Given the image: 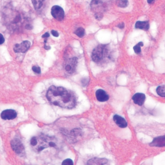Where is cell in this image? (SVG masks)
I'll return each instance as SVG.
<instances>
[{"mask_svg":"<svg viewBox=\"0 0 165 165\" xmlns=\"http://www.w3.org/2000/svg\"><path fill=\"white\" fill-rule=\"evenodd\" d=\"M51 33L52 35L54 37H58L59 36L58 32L56 31H54V30H52L51 31Z\"/></svg>","mask_w":165,"mask_h":165,"instance_id":"cell-25","label":"cell"},{"mask_svg":"<svg viewBox=\"0 0 165 165\" xmlns=\"http://www.w3.org/2000/svg\"><path fill=\"white\" fill-rule=\"evenodd\" d=\"M116 3L118 7L124 8L128 6L129 2L128 0H117Z\"/></svg>","mask_w":165,"mask_h":165,"instance_id":"cell-17","label":"cell"},{"mask_svg":"<svg viewBox=\"0 0 165 165\" xmlns=\"http://www.w3.org/2000/svg\"><path fill=\"white\" fill-rule=\"evenodd\" d=\"M96 96L97 101L101 102L107 101L109 98L107 93L101 89L97 90L96 93Z\"/></svg>","mask_w":165,"mask_h":165,"instance_id":"cell-11","label":"cell"},{"mask_svg":"<svg viewBox=\"0 0 165 165\" xmlns=\"http://www.w3.org/2000/svg\"><path fill=\"white\" fill-rule=\"evenodd\" d=\"M149 145L151 147H165V135L163 136L155 138Z\"/></svg>","mask_w":165,"mask_h":165,"instance_id":"cell-10","label":"cell"},{"mask_svg":"<svg viewBox=\"0 0 165 165\" xmlns=\"http://www.w3.org/2000/svg\"><path fill=\"white\" fill-rule=\"evenodd\" d=\"M47 40L46 39H45L44 41V43H47Z\"/></svg>","mask_w":165,"mask_h":165,"instance_id":"cell-33","label":"cell"},{"mask_svg":"<svg viewBox=\"0 0 165 165\" xmlns=\"http://www.w3.org/2000/svg\"><path fill=\"white\" fill-rule=\"evenodd\" d=\"M5 42V39L3 35L1 34L0 35V44L2 45Z\"/></svg>","mask_w":165,"mask_h":165,"instance_id":"cell-26","label":"cell"},{"mask_svg":"<svg viewBox=\"0 0 165 165\" xmlns=\"http://www.w3.org/2000/svg\"><path fill=\"white\" fill-rule=\"evenodd\" d=\"M155 0H147V2L149 4H152Z\"/></svg>","mask_w":165,"mask_h":165,"instance_id":"cell-32","label":"cell"},{"mask_svg":"<svg viewBox=\"0 0 165 165\" xmlns=\"http://www.w3.org/2000/svg\"><path fill=\"white\" fill-rule=\"evenodd\" d=\"M38 144V139L36 137H32L31 140V144L33 147L37 146Z\"/></svg>","mask_w":165,"mask_h":165,"instance_id":"cell-22","label":"cell"},{"mask_svg":"<svg viewBox=\"0 0 165 165\" xmlns=\"http://www.w3.org/2000/svg\"><path fill=\"white\" fill-rule=\"evenodd\" d=\"M11 145L13 151L19 155H22L25 151L24 148L21 141L19 139H15L12 141Z\"/></svg>","mask_w":165,"mask_h":165,"instance_id":"cell-5","label":"cell"},{"mask_svg":"<svg viewBox=\"0 0 165 165\" xmlns=\"http://www.w3.org/2000/svg\"><path fill=\"white\" fill-rule=\"evenodd\" d=\"M114 121L117 126L121 128H125L127 126V123L124 118L117 114L115 115L113 117Z\"/></svg>","mask_w":165,"mask_h":165,"instance_id":"cell-12","label":"cell"},{"mask_svg":"<svg viewBox=\"0 0 165 165\" xmlns=\"http://www.w3.org/2000/svg\"><path fill=\"white\" fill-rule=\"evenodd\" d=\"M46 97L50 103L64 108L72 109L77 103L74 94L61 87L51 86L48 90Z\"/></svg>","mask_w":165,"mask_h":165,"instance_id":"cell-1","label":"cell"},{"mask_svg":"<svg viewBox=\"0 0 165 165\" xmlns=\"http://www.w3.org/2000/svg\"><path fill=\"white\" fill-rule=\"evenodd\" d=\"M108 51L107 45H99L93 50L92 54L93 61L96 63L101 61L104 58L107 56Z\"/></svg>","mask_w":165,"mask_h":165,"instance_id":"cell-2","label":"cell"},{"mask_svg":"<svg viewBox=\"0 0 165 165\" xmlns=\"http://www.w3.org/2000/svg\"><path fill=\"white\" fill-rule=\"evenodd\" d=\"M50 36V34L48 32H46L42 36V38H48Z\"/></svg>","mask_w":165,"mask_h":165,"instance_id":"cell-28","label":"cell"},{"mask_svg":"<svg viewBox=\"0 0 165 165\" xmlns=\"http://www.w3.org/2000/svg\"><path fill=\"white\" fill-rule=\"evenodd\" d=\"M17 116L16 112L13 109L5 110L1 114L2 118L5 120L14 119L17 117Z\"/></svg>","mask_w":165,"mask_h":165,"instance_id":"cell-7","label":"cell"},{"mask_svg":"<svg viewBox=\"0 0 165 165\" xmlns=\"http://www.w3.org/2000/svg\"><path fill=\"white\" fill-rule=\"evenodd\" d=\"M25 28L28 30H31L32 29L33 27L31 25L28 24L26 26Z\"/></svg>","mask_w":165,"mask_h":165,"instance_id":"cell-30","label":"cell"},{"mask_svg":"<svg viewBox=\"0 0 165 165\" xmlns=\"http://www.w3.org/2000/svg\"><path fill=\"white\" fill-rule=\"evenodd\" d=\"M32 69L33 71L35 73H37L38 74L41 73V69L39 67L34 66L33 67Z\"/></svg>","mask_w":165,"mask_h":165,"instance_id":"cell-23","label":"cell"},{"mask_svg":"<svg viewBox=\"0 0 165 165\" xmlns=\"http://www.w3.org/2000/svg\"><path fill=\"white\" fill-rule=\"evenodd\" d=\"M144 46V44L142 42H139L135 46L133 49L136 54H138L141 52V47Z\"/></svg>","mask_w":165,"mask_h":165,"instance_id":"cell-18","label":"cell"},{"mask_svg":"<svg viewBox=\"0 0 165 165\" xmlns=\"http://www.w3.org/2000/svg\"><path fill=\"white\" fill-rule=\"evenodd\" d=\"M31 45L29 41H24L21 44L15 45L13 47L14 51L16 53H25L28 51Z\"/></svg>","mask_w":165,"mask_h":165,"instance_id":"cell-6","label":"cell"},{"mask_svg":"<svg viewBox=\"0 0 165 165\" xmlns=\"http://www.w3.org/2000/svg\"><path fill=\"white\" fill-rule=\"evenodd\" d=\"M44 48L46 50H48L51 48V47L49 46H47L46 45H45L44 46Z\"/></svg>","mask_w":165,"mask_h":165,"instance_id":"cell-31","label":"cell"},{"mask_svg":"<svg viewBox=\"0 0 165 165\" xmlns=\"http://www.w3.org/2000/svg\"><path fill=\"white\" fill-rule=\"evenodd\" d=\"M111 0H92L91 3L93 11L97 13H101L105 11L108 7Z\"/></svg>","mask_w":165,"mask_h":165,"instance_id":"cell-3","label":"cell"},{"mask_svg":"<svg viewBox=\"0 0 165 165\" xmlns=\"http://www.w3.org/2000/svg\"><path fill=\"white\" fill-rule=\"evenodd\" d=\"M45 0H32V2L35 9L38 10L41 8Z\"/></svg>","mask_w":165,"mask_h":165,"instance_id":"cell-15","label":"cell"},{"mask_svg":"<svg viewBox=\"0 0 165 165\" xmlns=\"http://www.w3.org/2000/svg\"><path fill=\"white\" fill-rule=\"evenodd\" d=\"M78 63V59L74 57L70 59L65 67L66 71L68 73L71 74L74 72Z\"/></svg>","mask_w":165,"mask_h":165,"instance_id":"cell-8","label":"cell"},{"mask_svg":"<svg viewBox=\"0 0 165 165\" xmlns=\"http://www.w3.org/2000/svg\"><path fill=\"white\" fill-rule=\"evenodd\" d=\"M75 34L78 37L82 38L84 35V30L83 28L80 27L77 29L75 32Z\"/></svg>","mask_w":165,"mask_h":165,"instance_id":"cell-19","label":"cell"},{"mask_svg":"<svg viewBox=\"0 0 165 165\" xmlns=\"http://www.w3.org/2000/svg\"><path fill=\"white\" fill-rule=\"evenodd\" d=\"M62 165H73L74 164L73 161L70 159H67L64 160L62 162Z\"/></svg>","mask_w":165,"mask_h":165,"instance_id":"cell-21","label":"cell"},{"mask_svg":"<svg viewBox=\"0 0 165 165\" xmlns=\"http://www.w3.org/2000/svg\"><path fill=\"white\" fill-rule=\"evenodd\" d=\"M149 23L147 21H138L135 25V28H136L141 29L146 31L149 29Z\"/></svg>","mask_w":165,"mask_h":165,"instance_id":"cell-14","label":"cell"},{"mask_svg":"<svg viewBox=\"0 0 165 165\" xmlns=\"http://www.w3.org/2000/svg\"><path fill=\"white\" fill-rule=\"evenodd\" d=\"M103 15L102 13H97L95 14V17L98 20H101L103 18Z\"/></svg>","mask_w":165,"mask_h":165,"instance_id":"cell-24","label":"cell"},{"mask_svg":"<svg viewBox=\"0 0 165 165\" xmlns=\"http://www.w3.org/2000/svg\"><path fill=\"white\" fill-rule=\"evenodd\" d=\"M107 162L108 160L106 159L94 158L89 160L87 162V164L90 165L105 164Z\"/></svg>","mask_w":165,"mask_h":165,"instance_id":"cell-13","label":"cell"},{"mask_svg":"<svg viewBox=\"0 0 165 165\" xmlns=\"http://www.w3.org/2000/svg\"><path fill=\"white\" fill-rule=\"evenodd\" d=\"M81 130L79 128L74 129L72 130L71 134L72 135L74 136H77L80 135L81 134Z\"/></svg>","mask_w":165,"mask_h":165,"instance_id":"cell-20","label":"cell"},{"mask_svg":"<svg viewBox=\"0 0 165 165\" xmlns=\"http://www.w3.org/2000/svg\"><path fill=\"white\" fill-rule=\"evenodd\" d=\"M157 94L160 96L165 97V85L158 86L156 90Z\"/></svg>","mask_w":165,"mask_h":165,"instance_id":"cell-16","label":"cell"},{"mask_svg":"<svg viewBox=\"0 0 165 165\" xmlns=\"http://www.w3.org/2000/svg\"><path fill=\"white\" fill-rule=\"evenodd\" d=\"M118 27L120 28L123 29L124 27V24L123 23H120L118 25Z\"/></svg>","mask_w":165,"mask_h":165,"instance_id":"cell-29","label":"cell"},{"mask_svg":"<svg viewBox=\"0 0 165 165\" xmlns=\"http://www.w3.org/2000/svg\"><path fill=\"white\" fill-rule=\"evenodd\" d=\"M51 14L54 18L58 21H62L64 19V10L58 6H54L52 8Z\"/></svg>","mask_w":165,"mask_h":165,"instance_id":"cell-4","label":"cell"},{"mask_svg":"<svg viewBox=\"0 0 165 165\" xmlns=\"http://www.w3.org/2000/svg\"><path fill=\"white\" fill-rule=\"evenodd\" d=\"M145 95L142 93H137L135 94L132 98L133 101L135 104L139 106H142L145 101Z\"/></svg>","mask_w":165,"mask_h":165,"instance_id":"cell-9","label":"cell"},{"mask_svg":"<svg viewBox=\"0 0 165 165\" xmlns=\"http://www.w3.org/2000/svg\"><path fill=\"white\" fill-rule=\"evenodd\" d=\"M88 80L86 78H84L83 79L82 81V83L83 85L84 86L86 85L88 83Z\"/></svg>","mask_w":165,"mask_h":165,"instance_id":"cell-27","label":"cell"}]
</instances>
